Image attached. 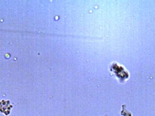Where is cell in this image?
Segmentation results:
<instances>
[{
	"mask_svg": "<svg viewBox=\"0 0 155 116\" xmlns=\"http://www.w3.org/2000/svg\"><path fill=\"white\" fill-rule=\"evenodd\" d=\"M9 101H5L3 100L0 102V111L1 113H4L5 115H7L9 114V112L8 111V108L7 106H9Z\"/></svg>",
	"mask_w": 155,
	"mask_h": 116,
	"instance_id": "6da1fadb",
	"label": "cell"
}]
</instances>
